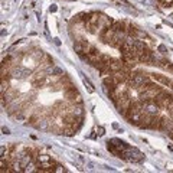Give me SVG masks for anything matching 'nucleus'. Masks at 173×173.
Masks as SVG:
<instances>
[{
  "label": "nucleus",
  "mask_w": 173,
  "mask_h": 173,
  "mask_svg": "<svg viewBox=\"0 0 173 173\" xmlns=\"http://www.w3.org/2000/svg\"><path fill=\"white\" fill-rule=\"evenodd\" d=\"M68 33L121 117L173 139V61L165 48L134 23L97 10L72 16Z\"/></svg>",
  "instance_id": "f257e3e1"
},
{
  "label": "nucleus",
  "mask_w": 173,
  "mask_h": 173,
  "mask_svg": "<svg viewBox=\"0 0 173 173\" xmlns=\"http://www.w3.org/2000/svg\"><path fill=\"white\" fill-rule=\"evenodd\" d=\"M2 172H67V169L41 147L7 143L2 147Z\"/></svg>",
  "instance_id": "7ed1b4c3"
},
{
  "label": "nucleus",
  "mask_w": 173,
  "mask_h": 173,
  "mask_svg": "<svg viewBox=\"0 0 173 173\" xmlns=\"http://www.w3.org/2000/svg\"><path fill=\"white\" fill-rule=\"evenodd\" d=\"M67 2H74V0H67Z\"/></svg>",
  "instance_id": "39448f33"
},
{
  "label": "nucleus",
  "mask_w": 173,
  "mask_h": 173,
  "mask_svg": "<svg viewBox=\"0 0 173 173\" xmlns=\"http://www.w3.org/2000/svg\"><path fill=\"white\" fill-rule=\"evenodd\" d=\"M162 7H173V0H157Z\"/></svg>",
  "instance_id": "20e7f679"
},
{
  "label": "nucleus",
  "mask_w": 173,
  "mask_h": 173,
  "mask_svg": "<svg viewBox=\"0 0 173 173\" xmlns=\"http://www.w3.org/2000/svg\"><path fill=\"white\" fill-rule=\"evenodd\" d=\"M2 104L12 120L53 136H74L85 121L82 95L64 68L33 43L2 61Z\"/></svg>",
  "instance_id": "f03ea898"
}]
</instances>
